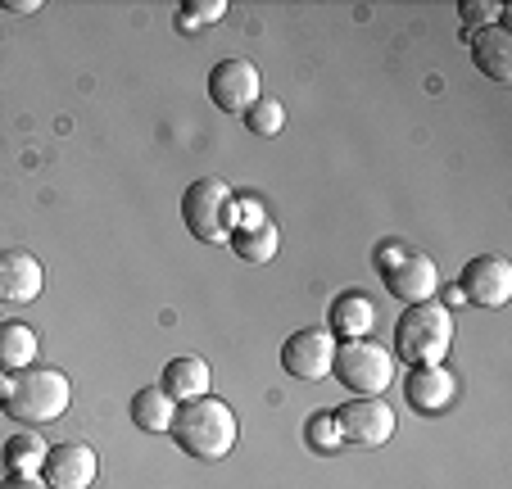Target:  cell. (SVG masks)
I'll list each match as a JSON object with an SVG mask.
<instances>
[{
  "mask_svg": "<svg viewBox=\"0 0 512 489\" xmlns=\"http://www.w3.org/2000/svg\"><path fill=\"white\" fill-rule=\"evenodd\" d=\"M46 286V268L28 250H0V304H32Z\"/></svg>",
  "mask_w": 512,
  "mask_h": 489,
  "instance_id": "4fadbf2b",
  "label": "cell"
},
{
  "mask_svg": "<svg viewBox=\"0 0 512 489\" xmlns=\"http://www.w3.org/2000/svg\"><path fill=\"white\" fill-rule=\"evenodd\" d=\"M46 453H50V444L41 440V435L23 431V435H10V440H5V453H0V458H5L10 476H41Z\"/></svg>",
  "mask_w": 512,
  "mask_h": 489,
  "instance_id": "d6986e66",
  "label": "cell"
},
{
  "mask_svg": "<svg viewBox=\"0 0 512 489\" xmlns=\"http://www.w3.org/2000/svg\"><path fill=\"white\" fill-rule=\"evenodd\" d=\"M336 345L327 326H304L281 345V367H286L295 381H327L331 367H336Z\"/></svg>",
  "mask_w": 512,
  "mask_h": 489,
  "instance_id": "52a82bcc",
  "label": "cell"
},
{
  "mask_svg": "<svg viewBox=\"0 0 512 489\" xmlns=\"http://www.w3.org/2000/svg\"><path fill=\"white\" fill-rule=\"evenodd\" d=\"M454 349V313L445 304H413L395 322V354L408 367H435Z\"/></svg>",
  "mask_w": 512,
  "mask_h": 489,
  "instance_id": "3957f363",
  "label": "cell"
},
{
  "mask_svg": "<svg viewBox=\"0 0 512 489\" xmlns=\"http://www.w3.org/2000/svg\"><path fill=\"white\" fill-rule=\"evenodd\" d=\"M159 385H164V394L173 403H191V399H204V394H209L213 372H209V363H204L200 354H182V358H173V363L164 367Z\"/></svg>",
  "mask_w": 512,
  "mask_h": 489,
  "instance_id": "5bb4252c",
  "label": "cell"
},
{
  "mask_svg": "<svg viewBox=\"0 0 512 489\" xmlns=\"http://www.w3.org/2000/svg\"><path fill=\"white\" fill-rule=\"evenodd\" d=\"M96 471H100V462L87 444H55L46 453V462H41V480L50 489H91L96 485Z\"/></svg>",
  "mask_w": 512,
  "mask_h": 489,
  "instance_id": "7c38bea8",
  "label": "cell"
},
{
  "mask_svg": "<svg viewBox=\"0 0 512 489\" xmlns=\"http://www.w3.org/2000/svg\"><path fill=\"white\" fill-rule=\"evenodd\" d=\"M168 435H173L177 449L191 453V458L223 462L227 453L236 449V435H241V426H236V413L227 408L223 399L204 394V399L177 403V417H173V426H168Z\"/></svg>",
  "mask_w": 512,
  "mask_h": 489,
  "instance_id": "6da1fadb",
  "label": "cell"
},
{
  "mask_svg": "<svg viewBox=\"0 0 512 489\" xmlns=\"http://www.w3.org/2000/svg\"><path fill=\"white\" fill-rule=\"evenodd\" d=\"M372 322H377V304H372L368 295H358V290H349V295H340L336 304H331V336H345V340H368L372 336Z\"/></svg>",
  "mask_w": 512,
  "mask_h": 489,
  "instance_id": "9a60e30c",
  "label": "cell"
},
{
  "mask_svg": "<svg viewBox=\"0 0 512 489\" xmlns=\"http://www.w3.org/2000/svg\"><path fill=\"white\" fill-rule=\"evenodd\" d=\"M41 354V340L28 322H0V372H28Z\"/></svg>",
  "mask_w": 512,
  "mask_h": 489,
  "instance_id": "e0dca14e",
  "label": "cell"
},
{
  "mask_svg": "<svg viewBox=\"0 0 512 489\" xmlns=\"http://www.w3.org/2000/svg\"><path fill=\"white\" fill-rule=\"evenodd\" d=\"M259 96H263V77L250 59H223V64H213L209 100L223 109V114H245Z\"/></svg>",
  "mask_w": 512,
  "mask_h": 489,
  "instance_id": "ba28073f",
  "label": "cell"
},
{
  "mask_svg": "<svg viewBox=\"0 0 512 489\" xmlns=\"http://www.w3.org/2000/svg\"><path fill=\"white\" fill-rule=\"evenodd\" d=\"M182 218L195 240H204V245H227L236 231V191L223 177H200V182H191L182 195Z\"/></svg>",
  "mask_w": 512,
  "mask_h": 489,
  "instance_id": "277c9868",
  "label": "cell"
},
{
  "mask_svg": "<svg viewBox=\"0 0 512 489\" xmlns=\"http://www.w3.org/2000/svg\"><path fill=\"white\" fill-rule=\"evenodd\" d=\"M68 403H73V385H68L64 372L55 367H28V372L10 376V390L0 399L5 417L23 426H50L68 413Z\"/></svg>",
  "mask_w": 512,
  "mask_h": 489,
  "instance_id": "7a4b0ae2",
  "label": "cell"
},
{
  "mask_svg": "<svg viewBox=\"0 0 512 489\" xmlns=\"http://www.w3.org/2000/svg\"><path fill=\"white\" fill-rule=\"evenodd\" d=\"M404 390H408V408L422 417H440L449 403L458 399V376L449 372L445 363L435 367H413L404 376Z\"/></svg>",
  "mask_w": 512,
  "mask_h": 489,
  "instance_id": "8fae6325",
  "label": "cell"
},
{
  "mask_svg": "<svg viewBox=\"0 0 512 489\" xmlns=\"http://www.w3.org/2000/svg\"><path fill=\"white\" fill-rule=\"evenodd\" d=\"M227 14V0H186L182 10H177V28L182 32H200L209 23H218Z\"/></svg>",
  "mask_w": 512,
  "mask_h": 489,
  "instance_id": "7402d4cb",
  "label": "cell"
},
{
  "mask_svg": "<svg viewBox=\"0 0 512 489\" xmlns=\"http://www.w3.org/2000/svg\"><path fill=\"white\" fill-rule=\"evenodd\" d=\"M458 14H463L472 28H490V23L503 14V5H494V0H463V5H458Z\"/></svg>",
  "mask_w": 512,
  "mask_h": 489,
  "instance_id": "cb8c5ba5",
  "label": "cell"
},
{
  "mask_svg": "<svg viewBox=\"0 0 512 489\" xmlns=\"http://www.w3.org/2000/svg\"><path fill=\"white\" fill-rule=\"evenodd\" d=\"M304 435H309V444L318 453H336L340 444H345V440H340V426H336V417H331V413H313V422H309V431H304Z\"/></svg>",
  "mask_w": 512,
  "mask_h": 489,
  "instance_id": "603a6c76",
  "label": "cell"
},
{
  "mask_svg": "<svg viewBox=\"0 0 512 489\" xmlns=\"http://www.w3.org/2000/svg\"><path fill=\"white\" fill-rule=\"evenodd\" d=\"M336 381L354 390V399H372V394H386L395 381V354L377 340H345L336 345Z\"/></svg>",
  "mask_w": 512,
  "mask_h": 489,
  "instance_id": "5b68a950",
  "label": "cell"
},
{
  "mask_svg": "<svg viewBox=\"0 0 512 489\" xmlns=\"http://www.w3.org/2000/svg\"><path fill=\"white\" fill-rule=\"evenodd\" d=\"M0 489H50L41 476H5L0 480Z\"/></svg>",
  "mask_w": 512,
  "mask_h": 489,
  "instance_id": "d4e9b609",
  "label": "cell"
},
{
  "mask_svg": "<svg viewBox=\"0 0 512 489\" xmlns=\"http://www.w3.org/2000/svg\"><path fill=\"white\" fill-rule=\"evenodd\" d=\"M458 295L472 299L476 308H503L512 299V263L503 254H476L463 268Z\"/></svg>",
  "mask_w": 512,
  "mask_h": 489,
  "instance_id": "9c48e42d",
  "label": "cell"
},
{
  "mask_svg": "<svg viewBox=\"0 0 512 489\" xmlns=\"http://www.w3.org/2000/svg\"><path fill=\"white\" fill-rule=\"evenodd\" d=\"M173 417H177V403L164 394V385H145V390L132 394V422H136V431L159 435V431H168V426H173Z\"/></svg>",
  "mask_w": 512,
  "mask_h": 489,
  "instance_id": "ac0fdd59",
  "label": "cell"
},
{
  "mask_svg": "<svg viewBox=\"0 0 512 489\" xmlns=\"http://www.w3.org/2000/svg\"><path fill=\"white\" fill-rule=\"evenodd\" d=\"M245 127H250L254 136H277L281 127H286V105L272 96H259L250 109H245Z\"/></svg>",
  "mask_w": 512,
  "mask_h": 489,
  "instance_id": "44dd1931",
  "label": "cell"
},
{
  "mask_svg": "<svg viewBox=\"0 0 512 489\" xmlns=\"http://www.w3.org/2000/svg\"><path fill=\"white\" fill-rule=\"evenodd\" d=\"M5 5V14H37L41 10V0H0Z\"/></svg>",
  "mask_w": 512,
  "mask_h": 489,
  "instance_id": "484cf974",
  "label": "cell"
},
{
  "mask_svg": "<svg viewBox=\"0 0 512 489\" xmlns=\"http://www.w3.org/2000/svg\"><path fill=\"white\" fill-rule=\"evenodd\" d=\"M232 254L241 263H272V254H277V245H281V236H277V227L272 222H263V227H250V231H232Z\"/></svg>",
  "mask_w": 512,
  "mask_h": 489,
  "instance_id": "ffe728a7",
  "label": "cell"
},
{
  "mask_svg": "<svg viewBox=\"0 0 512 489\" xmlns=\"http://www.w3.org/2000/svg\"><path fill=\"white\" fill-rule=\"evenodd\" d=\"M472 59L490 82H512V37L503 28H481L472 37Z\"/></svg>",
  "mask_w": 512,
  "mask_h": 489,
  "instance_id": "2e32d148",
  "label": "cell"
},
{
  "mask_svg": "<svg viewBox=\"0 0 512 489\" xmlns=\"http://www.w3.org/2000/svg\"><path fill=\"white\" fill-rule=\"evenodd\" d=\"M386 290L399 299V304H431L435 290H440V268H435V259H426V254H404L399 263H390L386 272Z\"/></svg>",
  "mask_w": 512,
  "mask_h": 489,
  "instance_id": "30bf717a",
  "label": "cell"
},
{
  "mask_svg": "<svg viewBox=\"0 0 512 489\" xmlns=\"http://www.w3.org/2000/svg\"><path fill=\"white\" fill-rule=\"evenodd\" d=\"M331 417H336V426H340V440L358 444V449H377V444H386L390 435H395V408H390L381 394L340 403V408H331Z\"/></svg>",
  "mask_w": 512,
  "mask_h": 489,
  "instance_id": "8992f818",
  "label": "cell"
}]
</instances>
